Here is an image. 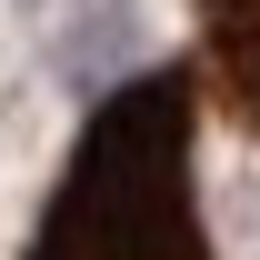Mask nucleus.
I'll return each mask as SVG.
<instances>
[{
    "label": "nucleus",
    "mask_w": 260,
    "mask_h": 260,
    "mask_svg": "<svg viewBox=\"0 0 260 260\" xmlns=\"http://www.w3.org/2000/svg\"><path fill=\"white\" fill-rule=\"evenodd\" d=\"M190 70H140L100 100L40 200L30 260H210L190 190Z\"/></svg>",
    "instance_id": "1"
},
{
    "label": "nucleus",
    "mask_w": 260,
    "mask_h": 260,
    "mask_svg": "<svg viewBox=\"0 0 260 260\" xmlns=\"http://www.w3.org/2000/svg\"><path fill=\"white\" fill-rule=\"evenodd\" d=\"M200 10V80L260 140V0H190Z\"/></svg>",
    "instance_id": "2"
}]
</instances>
